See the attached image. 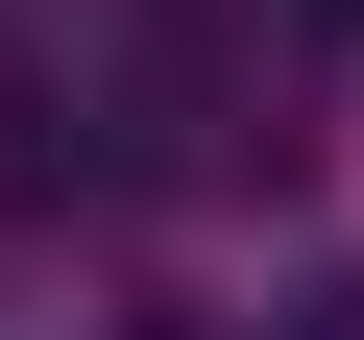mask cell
Returning a JSON list of instances; mask_svg holds the SVG:
<instances>
[{
	"mask_svg": "<svg viewBox=\"0 0 364 340\" xmlns=\"http://www.w3.org/2000/svg\"><path fill=\"white\" fill-rule=\"evenodd\" d=\"M316 25H364V0H316Z\"/></svg>",
	"mask_w": 364,
	"mask_h": 340,
	"instance_id": "6da1fadb",
	"label": "cell"
}]
</instances>
